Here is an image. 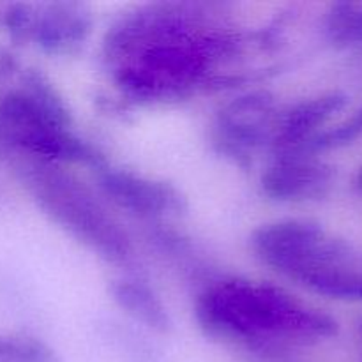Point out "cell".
I'll return each instance as SVG.
<instances>
[{
  "mask_svg": "<svg viewBox=\"0 0 362 362\" xmlns=\"http://www.w3.org/2000/svg\"><path fill=\"white\" fill-rule=\"evenodd\" d=\"M0 362H55V357L39 339L0 334Z\"/></svg>",
  "mask_w": 362,
  "mask_h": 362,
  "instance_id": "7c38bea8",
  "label": "cell"
},
{
  "mask_svg": "<svg viewBox=\"0 0 362 362\" xmlns=\"http://www.w3.org/2000/svg\"><path fill=\"white\" fill-rule=\"evenodd\" d=\"M194 317L205 334L247 350H281L338 334V322L285 290L243 279L207 286Z\"/></svg>",
  "mask_w": 362,
  "mask_h": 362,
  "instance_id": "6da1fadb",
  "label": "cell"
},
{
  "mask_svg": "<svg viewBox=\"0 0 362 362\" xmlns=\"http://www.w3.org/2000/svg\"><path fill=\"white\" fill-rule=\"evenodd\" d=\"M18 172L39 207L74 239L106 260L129 258L127 233L80 180L42 161L21 165Z\"/></svg>",
  "mask_w": 362,
  "mask_h": 362,
  "instance_id": "7a4b0ae2",
  "label": "cell"
},
{
  "mask_svg": "<svg viewBox=\"0 0 362 362\" xmlns=\"http://www.w3.org/2000/svg\"><path fill=\"white\" fill-rule=\"evenodd\" d=\"M325 32L339 45L362 41V4H334L325 18Z\"/></svg>",
  "mask_w": 362,
  "mask_h": 362,
  "instance_id": "8fae6325",
  "label": "cell"
},
{
  "mask_svg": "<svg viewBox=\"0 0 362 362\" xmlns=\"http://www.w3.org/2000/svg\"><path fill=\"white\" fill-rule=\"evenodd\" d=\"M112 296L120 310L126 311L133 320L140 322L144 327L158 332H168L172 327L166 306L145 283L131 279L115 281L112 285Z\"/></svg>",
  "mask_w": 362,
  "mask_h": 362,
  "instance_id": "9c48e42d",
  "label": "cell"
},
{
  "mask_svg": "<svg viewBox=\"0 0 362 362\" xmlns=\"http://www.w3.org/2000/svg\"><path fill=\"white\" fill-rule=\"evenodd\" d=\"M92 21L78 4H52L45 13L34 14L30 37L48 53H69L83 45Z\"/></svg>",
  "mask_w": 362,
  "mask_h": 362,
  "instance_id": "ba28073f",
  "label": "cell"
},
{
  "mask_svg": "<svg viewBox=\"0 0 362 362\" xmlns=\"http://www.w3.org/2000/svg\"><path fill=\"white\" fill-rule=\"evenodd\" d=\"M324 235V228L313 221L281 219L255 230L250 246L262 264L285 276L300 255Z\"/></svg>",
  "mask_w": 362,
  "mask_h": 362,
  "instance_id": "8992f818",
  "label": "cell"
},
{
  "mask_svg": "<svg viewBox=\"0 0 362 362\" xmlns=\"http://www.w3.org/2000/svg\"><path fill=\"white\" fill-rule=\"evenodd\" d=\"M356 187H357V189H359L361 193H362V168H361V172L357 173V179H356Z\"/></svg>",
  "mask_w": 362,
  "mask_h": 362,
  "instance_id": "2e32d148",
  "label": "cell"
},
{
  "mask_svg": "<svg viewBox=\"0 0 362 362\" xmlns=\"http://www.w3.org/2000/svg\"><path fill=\"white\" fill-rule=\"evenodd\" d=\"M32 20H34V13H30V7L21 6V4L11 6L7 13L4 14V23H6L11 37L16 39V41L30 37Z\"/></svg>",
  "mask_w": 362,
  "mask_h": 362,
  "instance_id": "5bb4252c",
  "label": "cell"
},
{
  "mask_svg": "<svg viewBox=\"0 0 362 362\" xmlns=\"http://www.w3.org/2000/svg\"><path fill=\"white\" fill-rule=\"evenodd\" d=\"M362 134V108L354 117H350L346 122L339 124V126L332 127V129L318 133L306 147L300 152H310V154H317L320 151H331V148L343 147V145L352 144L356 138Z\"/></svg>",
  "mask_w": 362,
  "mask_h": 362,
  "instance_id": "4fadbf2b",
  "label": "cell"
},
{
  "mask_svg": "<svg viewBox=\"0 0 362 362\" xmlns=\"http://www.w3.org/2000/svg\"><path fill=\"white\" fill-rule=\"evenodd\" d=\"M98 182L110 202L138 218L158 219L182 211L180 194L161 180L147 179L129 170L99 166Z\"/></svg>",
  "mask_w": 362,
  "mask_h": 362,
  "instance_id": "277c9868",
  "label": "cell"
},
{
  "mask_svg": "<svg viewBox=\"0 0 362 362\" xmlns=\"http://www.w3.org/2000/svg\"><path fill=\"white\" fill-rule=\"evenodd\" d=\"M332 180L334 170L315 154L286 152L262 173L260 189L274 202L317 200L327 194Z\"/></svg>",
  "mask_w": 362,
  "mask_h": 362,
  "instance_id": "5b68a950",
  "label": "cell"
},
{
  "mask_svg": "<svg viewBox=\"0 0 362 362\" xmlns=\"http://www.w3.org/2000/svg\"><path fill=\"white\" fill-rule=\"evenodd\" d=\"M346 103L349 99L341 92H331L297 103L276 122L272 145L278 148L279 154L300 152L317 136L324 124L345 108Z\"/></svg>",
  "mask_w": 362,
  "mask_h": 362,
  "instance_id": "52a82bcc",
  "label": "cell"
},
{
  "mask_svg": "<svg viewBox=\"0 0 362 362\" xmlns=\"http://www.w3.org/2000/svg\"><path fill=\"white\" fill-rule=\"evenodd\" d=\"M272 99L265 94H250L230 103L218 115L212 140L221 154L247 159L258 147L272 141L276 131Z\"/></svg>",
  "mask_w": 362,
  "mask_h": 362,
  "instance_id": "3957f363",
  "label": "cell"
},
{
  "mask_svg": "<svg viewBox=\"0 0 362 362\" xmlns=\"http://www.w3.org/2000/svg\"><path fill=\"white\" fill-rule=\"evenodd\" d=\"M359 331H361V334H362V322H361V325H359Z\"/></svg>",
  "mask_w": 362,
  "mask_h": 362,
  "instance_id": "e0dca14e",
  "label": "cell"
},
{
  "mask_svg": "<svg viewBox=\"0 0 362 362\" xmlns=\"http://www.w3.org/2000/svg\"><path fill=\"white\" fill-rule=\"evenodd\" d=\"M296 283L327 299L362 303V269L359 267L320 269L300 276Z\"/></svg>",
  "mask_w": 362,
  "mask_h": 362,
  "instance_id": "30bf717a",
  "label": "cell"
},
{
  "mask_svg": "<svg viewBox=\"0 0 362 362\" xmlns=\"http://www.w3.org/2000/svg\"><path fill=\"white\" fill-rule=\"evenodd\" d=\"M13 69H14V64H13V59H11V55L2 53V55H0V80L9 76V73H13Z\"/></svg>",
  "mask_w": 362,
  "mask_h": 362,
  "instance_id": "9a60e30c",
  "label": "cell"
}]
</instances>
